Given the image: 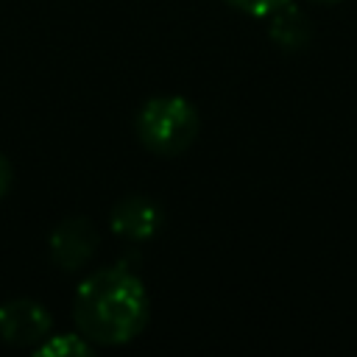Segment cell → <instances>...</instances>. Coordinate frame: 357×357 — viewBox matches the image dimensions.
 <instances>
[{
	"instance_id": "obj_7",
	"label": "cell",
	"mask_w": 357,
	"mask_h": 357,
	"mask_svg": "<svg viewBox=\"0 0 357 357\" xmlns=\"http://www.w3.org/2000/svg\"><path fill=\"white\" fill-rule=\"evenodd\" d=\"M92 351V343L78 332V335H47V340H42L36 346V354L45 357V354H89Z\"/></svg>"
},
{
	"instance_id": "obj_10",
	"label": "cell",
	"mask_w": 357,
	"mask_h": 357,
	"mask_svg": "<svg viewBox=\"0 0 357 357\" xmlns=\"http://www.w3.org/2000/svg\"><path fill=\"white\" fill-rule=\"evenodd\" d=\"M312 3H324V6H335V3H340V0H312Z\"/></svg>"
},
{
	"instance_id": "obj_5",
	"label": "cell",
	"mask_w": 357,
	"mask_h": 357,
	"mask_svg": "<svg viewBox=\"0 0 357 357\" xmlns=\"http://www.w3.org/2000/svg\"><path fill=\"white\" fill-rule=\"evenodd\" d=\"M162 220H165L162 206L148 195H126L109 212L112 231L120 234L123 240H148L159 231Z\"/></svg>"
},
{
	"instance_id": "obj_3",
	"label": "cell",
	"mask_w": 357,
	"mask_h": 357,
	"mask_svg": "<svg viewBox=\"0 0 357 357\" xmlns=\"http://www.w3.org/2000/svg\"><path fill=\"white\" fill-rule=\"evenodd\" d=\"M53 332L47 307L33 298H8L0 304V337L11 346H39Z\"/></svg>"
},
{
	"instance_id": "obj_6",
	"label": "cell",
	"mask_w": 357,
	"mask_h": 357,
	"mask_svg": "<svg viewBox=\"0 0 357 357\" xmlns=\"http://www.w3.org/2000/svg\"><path fill=\"white\" fill-rule=\"evenodd\" d=\"M265 20H268V36H271V42L279 50H284V53L304 50L312 42V22H310V17L293 0L284 3V6H279L276 11H271Z\"/></svg>"
},
{
	"instance_id": "obj_9",
	"label": "cell",
	"mask_w": 357,
	"mask_h": 357,
	"mask_svg": "<svg viewBox=\"0 0 357 357\" xmlns=\"http://www.w3.org/2000/svg\"><path fill=\"white\" fill-rule=\"evenodd\" d=\"M11 181H14V167H11V162H8V159L0 153V201L8 195Z\"/></svg>"
},
{
	"instance_id": "obj_8",
	"label": "cell",
	"mask_w": 357,
	"mask_h": 357,
	"mask_svg": "<svg viewBox=\"0 0 357 357\" xmlns=\"http://www.w3.org/2000/svg\"><path fill=\"white\" fill-rule=\"evenodd\" d=\"M226 6H231L234 11H243L248 17H268L271 11H276L279 6L290 3V0H223Z\"/></svg>"
},
{
	"instance_id": "obj_4",
	"label": "cell",
	"mask_w": 357,
	"mask_h": 357,
	"mask_svg": "<svg viewBox=\"0 0 357 357\" xmlns=\"http://www.w3.org/2000/svg\"><path fill=\"white\" fill-rule=\"evenodd\" d=\"M98 229L92 226L89 218H64L53 231H50V259L61 271H78L89 262V257L98 248Z\"/></svg>"
},
{
	"instance_id": "obj_1",
	"label": "cell",
	"mask_w": 357,
	"mask_h": 357,
	"mask_svg": "<svg viewBox=\"0 0 357 357\" xmlns=\"http://www.w3.org/2000/svg\"><path fill=\"white\" fill-rule=\"evenodd\" d=\"M151 318V301L142 279L123 268H100L86 276L73 298L78 332L98 346H123L134 340Z\"/></svg>"
},
{
	"instance_id": "obj_2",
	"label": "cell",
	"mask_w": 357,
	"mask_h": 357,
	"mask_svg": "<svg viewBox=\"0 0 357 357\" xmlns=\"http://www.w3.org/2000/svg\"><path fill=\"white\" fill-rule=\"evenodd\" d=\"M198 128H201L198 109L181 95L148 98L134 117L137 139L156 156L184 153L195 142Z\"/></svg>"
}]
</instances>
